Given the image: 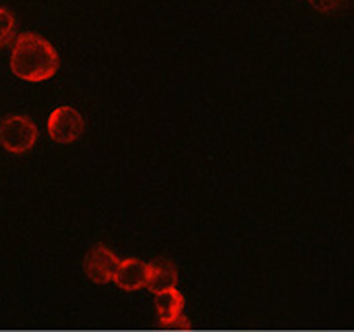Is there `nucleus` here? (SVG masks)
<instances>
[{
  "mask_svg": "<svg viewBox=\"0 0 354 332\" xmlns=\"http://www.w3.org/2000/svg\"><path fill=\"white\" fill-rule=\"evenodd\" d=\"M155 309L157 319L165 326H178L184 319V295L173 288L167 292L155 294Z\"/></svg>",
  "mask_w": 354,
  "mask_h": 332,
  "instance_id": "nucleus-5",
  "label": "nucleus"
},
{
  "mask_svg": "<svg viewBox=\"0 0 354 332\" xmlns=\"http://www.w3.org/2000/svg\"><path fill=\"white\" fill-rule=\"evenodd\" d=\"M14 31H16V19L14 14L10 10L2 8L0 6V47L8 45L12 37H14Z\"/></svg>",
  "mask_w": 354,
  "mask_h": 332,
  "instance_id": "nucleus-8",
  "label": "nucleus"
},
{
  "mask_svg": "<svg viewBox=\"0 0 354 332\" xmlns=\"http://www.w3.org/2000/svg\"><path fill=\"white\" fill-rule=\"evenodd\" d=\"M147 268L149 265L140 261V259H124L120 261L118 271L115 275V282L120 290L126 292H136L140 288H145V280H147Z\"/></svg>",
  "mask_w": 354,
  "mask_h": 332,
  "instance_id": "nucleus-6",
  "label": "nucleus"
},
{
  "mask_svg": "<svg viewBox=\"0 0 354 332\" xmlns=\"http://www.w3.org/2000/svg\"><path fill=\"white\" fill-rule=\"evenodd\" d=\"M47 128L55 141L74 143L86 132V118L74 106H58L48 116Z\"/></svg>",
  "mask_w": 354,
  "mask_h": 332,
  "instance_id": "nucleus-3",
  "label": "nucleus"
},
{
  "mask_svg": "<svg viewBox=\"0 0 354 332\" xmlns=\"http://www.w3.org/2000/svg\"><path fill=\"white\" fill-rule=\"evenodd\" d=\"M178 284V268L171 261H155L147 268L145 288L153 294L173 290Z\"/></svg>",
  "mask_w": 354,
  "mask_h": 332,
  "instance_id": "nucleus-7",
  "label": "nucleus"
},
{
  "mask_svg": "<svg viewBox=\"0 0 354 332\" xmlns=\"http://www.w3.org/2000/svg\"><path fill=\"white\" fill-rule=\"evenodd\" d=\"M317 10H322V12H331V10L337 8V4H339V0H310Z\"/></svg>",
  "mask_w": 354,
  "mask_h": 332,
  "instance_id": "nucleus-9",
  "label": "nucleus"
},
{
  "mask_svg": "<svg viewBox=\"0 0 354 332\" xmlns=\"http://www.w3.org/2000/svg\"><path fill=\"white\" fill-rule=\"evenodd\" d=\"M120 259L105 246H95L89 249L84 261V271L87 278L95 284H109L115 280Z\"/></svg>",
  "mask_w": 354,
  "mask_h": 332,
  "instance_id": "nucleus-4",
  "label": "nucleus"
},
{
  "mask_svg": "<svg viewBox=\"0 0 354 332\" xmlns=\"http://www.w3.org/2000/svg\"><path fill=\"white\" fill-rule=\"evenodd\" d=\"M37 126L28 116L14 114L0 122V145L8 153L24 155L31 151L37 143Z\"/></svg>",
  "mask_w": 354,
  "mask_h": 332,
  "instance_id": "nucleus-2",
  "label": "nucleus"
},
{
  "mask_svg": "<svg viewBox=\"0 0 354 332\" xmlns=\"http://www.w3.org/2000/svg\"><path fill=\"white\" fill-rule=\"evenodd\" d=\"M14 76L24 81H47L58 72V55L47 39L37 33H21L10 57Z\"/></svg>",
  "mask_w": 354,
  "mask_h": 332,
  "instance_id": "nucleus-1",
  "label": "nucleus"
}]
</instances>
